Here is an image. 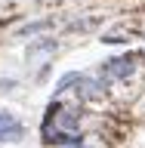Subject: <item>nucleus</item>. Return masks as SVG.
<instances>
[{
	"label": "nucleus",
	"instance_id": "nucleus-1",
	"mask_svg": "<svg viewBox=\"0 0 145 148\" xmlns=\"http://www.w3.org/2000/svg\"><path fill=\"white\" fill-rule=\"evenodd\" d=\"M133 71H136V56H118V59L105 62V77L108 80H127Z\"/></svg>",
	"mask_w": 145,
	"mask_h": 148
},
{
	"label": "nucleus",
	"instance_id": "nucleus-2",
	"mask_svg": "<svg viewBox=\"0 0 145 148\" xmlns=\"http://www.w3.org/2000/svg\"><path fill=\"white\" fill-rule=\"evenodd\" d=\"M56 40H34V43H28V53H25V59H28V65H43V62H49L56 56Z\"/></svg>",
	"mask_w": 145,
	"mask_h": 148
},
{
	"label": "nucleus",
	"instance_id": "nucleus-3",
	"mask_svg": "<svg viewBox=\"0 0 145 148\" xmlns=\"http://www.w3.org/2000/svg\"><path fill=\"white\" fill-rule=\"evenodd\" d=\"M25 136V127L19 123L12 111H0V142H19Z\"/></svg>",
	"mask_w": 145,
	"mask_h": 148
},
{
	"label": "nucleus",
	"instance_id": "nucleus-4",
	"mask_svg": "<svg viewBox=\"0 0 145 148\" xmlns=\"http://www.w3.org/2000/svg\"><path fill=\"white\" fill-rule=\"evenodd\" d=\"M77 96L87 99V102L102 99V96H105V80H102V77H87V74H83L80 83H77Z\"/></svg>",
	"mask_w": 145,
	"mask_h": 148
},
{
	"label": "nucleus",
	"instance_id": "nucleus-5",
	"mask_svg": "<svg viewBox=\"0 0 145 148\" xmlns=\"http://www.w3.org/2000/svg\"><path fill=\"white\" fill-rule=\"evenodd\" d=\"M56 127H59V133L77 136V127H80V111H77V108H62V105H59V114H56Z\"/></svg>",
	"mask_w": 145,
	"mask_h": 148
},
{
	"label": "nucleus",
	"instance_id": "nucleus-6",
	"mask_svg": "<svg viewBox=\"0 0 145 148\" xmlns=\"http://www.w3.org/2000/svg\"><path fill=\"white\" fill-rule=\"evenodd\" d=\"M80 77H83L80 71H68V74H62V77H59V83H56V92H65L68 86H77V83H80Z\"/></svg>",
	"mask_w": 145,
	"mask_h": 148
},
{
	"label": "nucleus",
	"instance_id": "nucleus-7",
	"mask_svg": "<svg viewBox=\"0 0 145 148\" xmlns=\"http://www.w3.org/2000/svg\"><path fill=\"white\" fill-rule=\"evenodd\" d=\"M46 28H53V22H49V18H43V22H31V25H25L19 34H22V37H31V34H40V31H46Z\"/></svg>",
	"mask_w": 145,
	"mask_h": 148
},
{
	"label": "nucleus",
	"instance_id": "nucleus-8",
	"mask_svg": "<svg viewBox=\"0 0 145 148\" xmlns=\"http://www.w3.org/2000/svg\"><path fill=\"white\" fill-rule=\"evenodd\" d=\"M59 148H87V145H59Z\"/></svg>",
	"mask_w": 145,
	"mask_h": 148
}]
</instances>
